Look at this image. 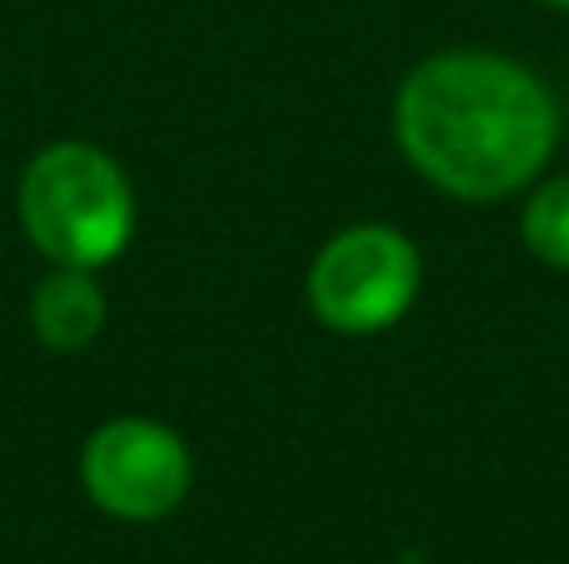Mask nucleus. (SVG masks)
<instances>
[{
    "instance_id": "7",
    "label": "nucleus",
    "mask_w": 569,
    "mask_h": 564,
    "mask_svg": "<svg viewBox=\"0 0 569 564\" xmlns=\"http://www.w3.org/2000/svg\"><path fill=\"white\" fill-rule=\"evenodd\" d=\"M540 6H555V10H569V0H540Z\"/></svg>"
},
{
    "instance_id": "3",
    "label": "nucleus",
    "mask_w": 569,
    "mask_h": 564,
    "mask_svg": "<svg viewBox=\"0 0 569 564\" xmlns=\"http://www.w3.org/2000/svg\"><path fill=\"white\" fill-rule=\"evenodd\" d=\"M420 285L425 260L415 240L395 225L365 220L315 250L305 300H310V315L335 335H385L410 315Z\"/></svg>"
},
{
    "instance_id": "2",
    "label": "nucleus",
    "mask_w": 569,
    "mask_h": 564,
    "mask_svg": "<svg viewBox=\"0 0 569 564\" xmlns=\"http://www.w3.org/2000/svg\"><path fill=\"white\" fill-rule=\"evenodd\" d=\"M26 240L66 270H106L136 235V190L116 155L90 140H56L16 190Z\"/></svg>"
},
{
    "instance_id": "1",
    "label": "nucleus",
    "mask_w": 569,
    "mask_h": 564,
    "mask_svg": "<svg viewBox=\"0 0 569 564\" xmlns=\"http://www.w3.org/2000/svg\"><path fill=\"white\" fill-rule=\"evenodd\" d=\"M395 145L440 195L490 205L545 175L560 145L555 90L500 50H440L395 90Z\"/></svg>"
},
{
    "instance_id": "6",
    "label": "nucleus",
    "mask_w": 569,
    "mask_h": 564,
    "mask_svg": "<svg viewBox=\"0 0 569 564\" xmlns=\"http://www.w3.org/2000/svg\"><path fill=\"white\" fill-rule=\"evenodd\" d=\"M520 240L535 260L555 270H569V170L550 175L530 190L520 215Z\"/></svg>"
},
{
    "instance_id": "5",
    "label": "nucleus",
    "mask_w": 569,
    "mask_h": 564,
    "mask_svg": "<svg viewBox=\"0 0 569 564\" xmlns=\"http://www.w3.org/2000/svg\"><path fill=\"white\" fill-rule=\"evenodd\" d=\"M106 330V290L96 285V270L56 265L30 290V335L46 350H86Z\"/></svg>"
},
{
    "instance_id": "4",
    "label": "nucleus",
    "mask_w": 569,
    "mask_h": 564,
    "mask_svg": "<svg viewBox=\"0 0 569 564\" xmlns=\"http://www.w3.org/2000/svg\"><path fill=\"white\" fill-rule=\"evenodd\" d=\"M196 460L170 425L146 415L106 420L80 450V490L120 525H156L190 495Z\"/></svg>"
}]
</instances>
